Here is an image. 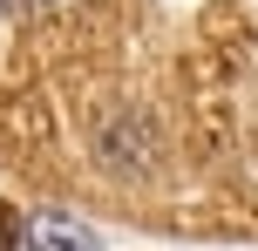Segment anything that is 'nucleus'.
Returning a JSON list of instances; mask_svg holds the SVG:
<instances>
[{
  "label": "nucleus",
  "instance_id": "1",
  "mask_svg": "<svg viewBox=\"0 0 258 251\" xmlns=\"http://www.w3.org/2000/svg\"><path fill=\"white\" fill-rule=\"evenodd\" d=\"M21 251H95V231L89 224H75V217H34L27 224V238H21Z\"/></svg>",
  "mask_w": 258,
  "mask_h": 251
},
{
  "label": "nucleus",
  "instance_id": "2",
  "mask_svg": "<svg viewBox=\"0 0 258 251\" xmlns=\"http://www.w3.org/2000/svg\"><path fill=\"white\" fill-rule=\"evenodd\" d=\"M7 244H14V211L0 204V251H7Z\"/></svg>",
  "mask_w": 258,
  "mask_h": 251
}]
</instances>
